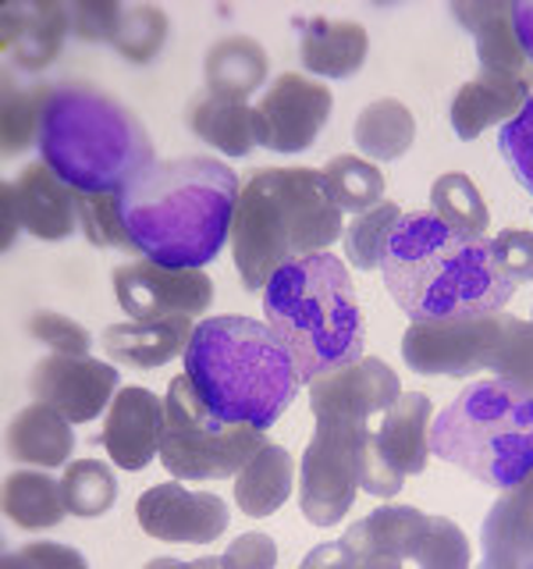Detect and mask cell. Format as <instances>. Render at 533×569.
<instances>
[{
    "instance_id": "d4e9b609",
    "label": "cell",
    "mask_w": 533,
    "mask_h": 569,
    "mask_svg": "<svg viewBox=\"0 0 533 569\" xmlns=\"http://www.w3.org/2000/svg\"><path fill=\"white\" fill-rule=\"evenodd\" d=\"M533 97L530 79L480 76L466 82L452 100V129L459 139H476L491 124H505L523 111Z\"/></svg>"
},
{
    "instance_id": "7c38bea8",
    "label": "cell",
    "mask_w": 533,
    "mask_h": 569,
    "mask_svg": "<svg viewBox=\"0 0 533 569\" xmlns=\"http://www.w3.org/2000/svg\"><path fill=\"white\" fill-rule=\"evenodd\" d=\"M431 413L434 406L423 391H402L391 402L381 423L373 427V435L363 449V477L360 488L391 498L402 491V480L423 473L426 459H431Z\"/></svg>"
},
{
    "instance_id": "484cf974",
    "label": "cell",
    "mask_w": 533,
    "mask_h": 569,
    "mask_svg": "<svg viewBox=\"0 0 533 569\" xmlns=\"http://www.w3.org/2000/svg\"><path fill=\"white\" fill-rule=\"evenodd\" d=\"M71 449H76L71 420L47 402L26 406L8 427V456L18 462H29V467L40 470L64 467Z\"/></svg>"
},
{
    "instance_id": "9c48e42d",
    "label": "cell",
    "mask_w": 533,
    "mask_h": 569,
    "mask_svg": "<svg viewBox=\"0 0 533 569\" xmlns=\"http://www.w3.org/2000/svg\"><path fill=\"white\" fill-rule=\"evenodd\" d=\"M266 445V431L249 423H231L207 406L189 373L174 378L164 396V427H160V459L178 480H221L235 477Z\"/></svg>"
},
{
    "instance_id": "d590c367",
    "label": "cell",
    "mask_w": 533,
    "mask_h": 569,
    "mask_svg": "<svg viewBox=\"0 0 533 569\" xmlns=\"http://www.w3.org/2000/svg\"><path fill=\"white\" fill-rule=\"evenodd\" d=\"M402 221V210L399 203L384 200L381 207H373L366 213H355V221L345 224V257L352 267H360V271H373V267H381L384 260V249H388V239L395 224Z\"/></svg>"
},
{
    "instance_id": "f546056e",
    "label": "cell",
    "mask_w": 533,
    "mask_h": 569,
    "mask_svg": "<svg viewBox=\"0 0 533 569\" xmlns=\"http://www.w3.org/2000/svg\"><path fill=\"white\" fill-rule=\"evenodd\" d=\"M352 139L370 160H399L409 153V147H413V139H416V118L402 100L381 97L360 111Z\"/></svg>"
},
{
    "instance_id": "52a82bcc",
    "label": "cell",
    "mask_w": 533,
    "mask_h": 569,
    "mask_svg": "<svg viewBox=\"0 0 533 569\" xmlns=\"http://www.w3.org/2000/svg\"><path fill=\"white\" fill-rule=\"evenodd\" d=\"M431 452L491 488L533 473V391L494 378L462 388L431 423Z\"/></svg>"
},
{
    "instance_id": "ee69618b",
    "label": "cell",
    "mask_w": 533,
    "mask_h": 569,
    "mask_svg": "<svg viewBox=\"0 0 533 569\" xmlns=\"http://www.w3.org/2000/svg\"><path fill=\"white\" fill-rule=\"evenodd\" d=\"M278 562V548L266 533H242L221 556L224 569H266Z\"/></svg>"
},
{
    "instance_id": "ac0fdd59",
    "label": "cell",
    "mask_w": 533,
    "mask_h": 569,
    "mask_svg": "<svg viewBox=\"0 0 533 569\" xmlns=\"http://www.w3.org/2000/svg\"><path fill=\"white\" fill-rule=\"evenodd\" d=\"M160 427H164V399L150 388H121L103 423V449L121 470H147L160 456Z\"/></svg>"
},
{
    "instance_id": "74e56055",
    "label": "cell",
    "mask_w": 533,
    "mask_h": 569,
    "mask_svg": "<svg viewBox=\"0 0 533 569\" xmlns=\"http://www.w3.org/2000/svg\"><path fill=\"white\" fill-rule=\"evenodd\" d=\"M76 210H79V231L93 246H111V249H124V253H135L129 231L121 224L118 192H79Z\"/></svg>"
},
{
    "instance_id": "4316f807",
    "label": "cell",
    "mask_w": 533,
    "mask_h": 569,
    "mask_svg": "<svg viewBox=\"0 0 533 569\" xmlns=\"http://www.w3.org/2000/svg\"><path fill=\"white\" fill-rule=\"evenodd\" d=\"M185 124L228 157H249L257 147V107L218 93H200L185 111Z\"/></svg>"
},
{
    "instance_id": "7dc6e473",
    "label": "cell",
    "mask_w": 533,
    "mask_h": 569,
    "mask_svg": "<svg viewBox=\"0 0 533 569\" xmlns=\"http://www.w3.org/2000/svg\"><path fill=\"white\" fill-rule=\"evenodd\" d=\"M512 26H515V36H520L526 58L533 64V4H512Z\"/></svg>"
},
{
    "instance_id": "603a6c76",
    "label": "cell",
    "mask_w": 533,
    "mask_h": 569,
    "mask_svg": "<svg viewBox=\"0 0 533 569\" xmlns=\"http://www.w3.org/2000/svg\"><path fill=\"white\" fill-rule=\"evenodd\" d=\"M195 325L192 317H160V320H129V325H111L103 331L100 346L107 360L135 370H153L171 363L178 352H185Z\"/></svg>"
},
{
    "instance_id": "ab89813d",
    "label": "cell",
    "mask_w": 533,
    "mask_h": 569,
    "mask_svg": "<svg viewBox=\"0 0 533 569\" xmlns=\"http://www.w3.org/2000/svg\"><path fill=\"white\" fill-rule=\"evenodd\" d=\"M497 378L515 381L533 391V325L520 317H509L505 325V342H502V356H497L494 367Z\"/></svg>"
},
{
    "instance_id": "1f68e13d",
    "label": "cell",
    "mask_w": 533,
    "mask_h": 569,
    "mask_svg": "<svg viewBox=\"0 0 533 569\" xmlns=\"http://www.w3.org/2000/svg\"><path fill=\"white\" fill-rule=\"evenodd\" d=\"M320 174H324V186L331 192V200L342 207V213L345 210L366 213L384 203V174L378 171L373 160L338 153L320 168Z\"/></svg>"
},
{
    "instance_id": "f35d334b",
    "label": "cell",
    "mask_w": 533,
    "mask_h": 569,
    "mask_svg": "<svg viewBox=\"0 0 533 569\" xmlns=\"http://www.w3.org/2000/svg\"><path fill=\"white\" fill-rule=\"evenodd\" d=\"M497 153L505 157L512 174L520 178V186L533 192V97L512 121L502 124L497 132Z\"/></svg>"
},
{
    "instance_id": "30bf717a",
    "label": "cell",
    "mask_w": 533,
    "mask_h": 569,
    "mask_svg": "<svg viewBox=\"0 0 533 569\" xmlns=\"http://www.w3.org/2000/svg\"><path fill=\"white\" fill-rule=\"evenodd\" d=\"M373 427L345 417H316V431L302 456L299 506L313 527H334L352 509L363 477V449Z\"/></svg>"
},
{
    "instance_id": "8fae6325",
    "label": "cell",
    "mask_w": 533,
    "mask_h": 569,
    "mask_svg": "<svg viewBox=\"0 0 533 569\" xmlns=\"http://www.w3.org/2000/svg\"><path fill=\"white\" fill-rule=\"evenodd\" d=\"M509 313L455 317V320H413L402 335V360L416 373L438 378H473L480 370H494L502 356Z\"/></svg>"
},
{
    "instance_id": "8d00e7d4",
    "label": "cell",
    "mask_w": 533,
    "mask_h": 569,
    "mask_svg": "<svg viewBox=\"0 0 533 569\" xmlns=\"http://www.w3.org/2000/svg\"><path fill=\"white\" fill-rule=\"evenodd\" d=\"M168 14L160 11V8H150V4H142V8H129L121 14V26L114 32V50L121 53L124 61H132V64H147L157 58V50L164 47L168 40Z\"/></svg>"
},
{
    "instance_id": "b9f144b4",
    "label": "cell",
    "mask_w": 533,
    "mask_h": 569,
    "mask_svg": "<svg viewBox=\"0 0 533 569\" xmlns=\"http://www.w3.org/2000/svg\"><path fill=\"white\" fill-rule=\"evenodd\" d=\"M491 260L497 267V274L509 278L512 284L533 281V231L526 228H505L487 242Z\"/></svg>"
},
{
    "instance_id": "bcb514c9",
    "label": "cell",
    "mask_w": 533,
    "mask_h": 569,
    "mask_svg": "<svg viewBox=\"0 0 533 569\" xmlns=\"http://www.w3.org/2000/svg\"><path fill=\"white\" fill-rule=\"evenodd\" d=\"M0 213H4V236H0V246L11 249L18 228H22V218H18V207H14V186L11 182H4V189H0Z\"/></svg>"
},
{
    "instance_id": "836d02e7",
    "label": "cell",
    "mask_w": 533,
    "mask_h": 569,
    "mask_svg": "<svg viewBox=\"0 0 533 569\" xmlns=\"http://www.w3.org/2000/svg\"><path fill=\"white\" fill-rule=\"evenodd\" d=\"M431 207H434V213L444 224H452V228L466 231V236H476V239L487 236V228H491L487 203H484V196H480V189L470 182L466 174L449 171V174L434 178Z\"/></svg>"
},
{
    "instance_id": "83f0119b",
    "label": "cell",
    "mask_w": 533,
    "mask_h": 569,
    "mask_svg": "<svg viewBox=\"0 0 533 569\" xmlns=\"http://www.w3.org/2000/svg\"><path fill=\"white\" fill-rule=\"evenodd\" d=\"M207 93L249 100L266 82V50L253 36H224L207 50Z\"/></svg>"
},
{
    "instance_id": "44dd1931",
    "label": "cell",
    "mask_w": 533,
    "mask_h": 569,
    "mask_svg": "<svg viewBox=\"0 0 533 569\" xmlns=\"http://www.w3.org/2000/svg\"><path fill=\"white\" fill-rule=\"evenodd\" d=\"M299 29V61L306 71L324 79H349L366 64L370 36L360 22L349 18H295Z\"/></svg>"
},
{
    "instance_id": "277c9868",
    "label": "cell",
    "mask_w": 533,
    "mask_h": 569,
    "mask_svg": "<svg viewBox=\"0 0 533 569\" xmlns=\"http://www.w3.org/2000/svg\"><path fill=\"white\" fill-rule=\"evenodd\" d=\"M185 373L218 417L274 427L302 385L271 325L249 317H207L185 346Z\"/></svg>"
},
{
    "instance_id": "8992f818",
    "label": "cell",
    "mask_w": 533,
    "mask_h": 569,
    "mask_svg": "<svg viewBox=\"0 0 533 569\" xmlns=\"http://www.w3.org/2000/svg\"><path fill=\"white\" fill-rule=\"evenodd\" d=\"M263 313L302 381L366 356V320L349 267L334 253L284 263L263 289Z\"/></svg>"
},
{
    "instance_id": "d6986e66",
    "label": "cell",
    "mask_w": 533,
    "mask_h": 569,
    "mask_svg": "<svg viewBox=\"0 0 533 569\" xmlns=\"http://www.w3.org/2000/svg\"><path fill=\"white\" fill-rule=\"evenodd\" d=\"M452 14L473 36L480 76H509L533 82V64L520 36H515L509 0H459V4H452Z\"/></svg>"
},
{
    "instance_id": "4dcf8cb0",
    "label": "cell",
    "mask_w": 533,
    "mask_h": 569,
    "mask_svg": "<svg viewBox=\"0 0 533 569\" xmlns=\"http://www.w3.org/2000/svg\"><path fill=\"white\" fill-rule=\"evenodd\" d=\"M4 512L14 527L22 530H50L64 520V491L61 480L47 473L22 470L4 480Z\"/></svg>"
},
{
    "instance_id": "d6a6232c",
    "label": "cell",
    "mask_w": 533,
    "mask_h": 569,
    "mask_svg": "<svg viewBox=\"0 0 533 569\" xmlns=\"http://www.w3.org/2000/svg\"><path fill=\"white\" fill-rule=\"evenodd\" d=\"M50 86L22 89L11 76H4V107H0V139H4V157L26 153L29 147H40L43 111H47Z\"/></svg>"
},
{
    "instance_id": "7bdbcfd3",
    "label": "cell",
    "mask_w": 533,
    "mask_h": 569,
    "mask_svg": "<svg viewBox=\"0 0 533 569\" xmlns=\"http://www.w3.org/2000/svg\"><path fill=\"white\" fill-rule=\"evenodd\" d=\"M71 32L86 43H114L124 8L118 0H79L71 4Z\"/></svg>"
},
{
    "instance_id": "e0dca14e",
    "label": "cell",
    "mask_w": 533,
    "mask_h": 569,
    "mask_svg": "<svg viewBox=\"0 0 533 569\" xmlns=\"http://www.w3.org/2000/svg\"><path fill=\"white\" fill-rule=\"evenodd\" d=\"M402 396L399 373L378 356H363L349 367H338L310 381L313 417H345L370 423Z\"/></svg>"
},
{
    "instance_id": "cb8c5ba5",
    "label": "cell",
    "mask_w": 533,
    "mask_h": 569,
    "mask_svg": "<svg viewBox=\"0 0 533 569\" xmlns=\"http://www.w3.org/2000/svg\"><path fill=\"white\" fill-rule=\"evenodd\" d=\"M484 562L497 569L533 566V473L491 506L484 520Z\"/></svg>"
},
{
    "instance_id": "3957f363",
    "label": "cell",
    "mask_w": 533,
    "mask_h": 569,
    "mask_svg": "<svg viewBox=\"0 0 533 569\" xmlns=\"http://www.w3.org/2000/svg\"><path fill=\"white\" fill-rule=\"evenodd\" d=\"M345 236L342 207L313 168H263L239 192L231 257L249 292H263L284 263L328 253Z\"/></svg>"
},
{
    "instance_id": "4fadbf2b",
    "label": "cell",
    "mask_w": 533,
    "mask_h": 569,
    "mask_svg": "<svg viewBox=\"0 0 533 569\" xmlns=\"http://www.w3.org/2000/svg\"><path fill=\"white\" fill-rule=\"evenodd\" d=\"M114 296L132 320L160 317H195L213 302V281L203 267H164L153 260H135L114 271Z\"/></svg>"
},
{
    "instance_id": "f1b7e54d",
    "label": "cell",
    "mask_w": 533,
    "mask_h": 569,
    "mask_svg": "<svg viewBox=\"0 0 533 569\" xmlns=\"http://www.w3.org/2000/svg\"><path fill=\"white\" fill-rule=\"evenodd\" d=\"M292 495V456L266 441L235 473V502L245 516H271Z\"/></svg>"
},
{
    "instance_id": "9a60e30c",
    "label": "cell",
    "mask_w": 533,
    "mask_h": 569,
    "mask_svg": "<svg viewBox=\"0 0 533 569\" xmlns=\"http://www.w3.org/2000/svg\"><path fill=\"white\" fill-rule=\"evenodd\" d=\"M121 373L111 363L89 360V356L53 352L32 367L29 391L36 402L53 406L71 423L97 420L103 409H111Z\"/></svg>"
},
{
    "instance_id": "60d3db41",
    "label": "cell",
    "mask_w": 533,
    "mask_h": 569,
    "mask_svg": "<svg viewBox=\"0 0 533 569\" xmlns=\"http://www.w3.org/2000/svg\"><path fill=\"white\" fill-rule=\"evenodd\" d=\"M29 335L36 338V342H43L53 352H64V356H89V346H93V335H89L79 320H71L64 313H53V310L32 313Z\"/></svg>"
},
{
    "instance_id": "7a4b0ae2",
    "label": "cell",
    "mask_w": 533,
    "mask_h": 569,
    "mask_svg": "<svg viewBox=\"0 0 533 569\" xmlns=\"http://www.w3.org/2000/svg\"><path fill=\"white\" fill-rule=\"evenodd\" d=\"M381 271L409 320L487 317L505 310L515 292V284L497 274L487 239L444 224L434 210L402 213Z\"/></svg>"
},
{
    "instance_id": "ba28073f",
    "label": "cell",
    "mask_w": 533,
    "mask_h": 569,
    "mask_svg": "<svg viewBox=\"0 0 533 569\" xmlns=\"http://www.w3.org/2000/svg\"><path fill=\"white\" fill-rule=\"evenodd\" d=\"M470 566V545L452 520L420 512L413 506H381L352 523L338 545L316 548L306 566Z\"/></svg>"
},
{
    "instance_id": "e575fe53",
    "label": "cell",
    "mask_w": 533,
    "mask_h": 569,
    "mask_svg": "<svg viewBox=\"0 0 533 569\" xmlns=\"http://www.w3.org/2000/svg\"><path fill=\"white\" fill-rule=\"evenodd\" d=\"M61 491H64L68 512L82 516V520H97V516L111 512L118 502V480L100 459L71 462L61 477Z\"/></svg>"
},
{
    "instance_id": "ffe728a7",
    "label": "cell",
    "mask_w": 533,
    "mask_h": 569,
    "mask_svg": "<svg viewBox=\"0 0 533 569\" xmlns=\"http://www.w3.org/2000/svg\"><path fill=\"white\" fill-rule=\"evenodd\" d=\"M11 186H14L18 218H22V228L29 236L43 239V242H61L79 228V210H76L79 189L61 182L43 160L40 164H29L22 171V178Z\"/></svg>"
},
{
    "instance_id": "f6af8a7d",
    "label": "cell",
    "mask_w": 533,
    "mask_h": 569,
    "mask_svg": "<svg viewBox=\"0 0 533 569\" xmlns=\"http://www.w3.org/2000/svg\"><path fill=\"white\" fill-rule=\"evenodd\" d=\"M8 566H79L82 569L86 559L79 556V551L61 548V545H32L22 551H11Z\"/></svg>"
},
{
    "instance_id": "6da1fadb",
    "label": "cell",
    "mask_w": 533,
    "mask_h": 569,
    "mask_svg": "<svg viewBox=\"0 0 533 569\" xmlns=\"http://www.w3.org/2000/svg\"><path fill=\"white\" fill-rule=\"evenodd\" d=\"M239 192V174L213 157L153 160L118 192L121 224L142 260L203 267L231 239Z\"/></svg>"
},
{
    "instance_id": "7402d4cb",
    "label": "cell",
    "mask_w": 533,
    "mask_h": 569,
    "mask_svg": "<svg viewBox=\"0 0 533 569\" xmlns=\"http://www.w3.org/2000/svg\"><path fill=\"white\" fill-rule=\"evenodd\" d=\"M68 32L71 11L58 0H50V4H8L0 47L22 71H43L58 61Z\"/></svg>"
},
{
    "instance_id": "5bb4252c",
    "label": "cell",
    "mask_w": 533,
    "mask_h": 569,
    "mask_svg": "<svg viewBox=\"0 0 533 569\" xmlns=\"http://www.w3.org/2000/svg\"><path fill=\"white\" fill-rule=\"evenodd\" d=\"M331 114V89L284 71L257 103V139L274 153L310 150Z\"/></svg>"
},
{
    "instance_id": "5b68a950",
    "label": "cell",
    "mask_w": 533,
    "mask_h": 569,
    "mask_svg": "<svg viewBox=\"0 0 533 569\" xmlns=\"http://www.w3.org/2000/svg\"><path fill=\"white\" fill-rule=\"evenodd\" d=\"M43 164L79 192H121L153 164V139L135 111L89 82L50 86Z\"/></svg>"
},
{
    "instance_id": "2e32d148",
    "label": "cell",
    "mask_w": 533,
    "mask_h": 569,
    "mask_svg": "<svg viewBox=\"0 0 533 569\" xmlns=\"http://www.w3.org/2000/svg\"><path fill=\"white\" fill-rule=\"evenodd\" d=\"M139 527L168 545H210L228 530V506L210 491H189L182 485H157L135 506Z\"/></svg>"
}]
</instances>
